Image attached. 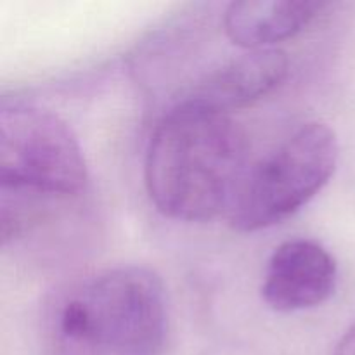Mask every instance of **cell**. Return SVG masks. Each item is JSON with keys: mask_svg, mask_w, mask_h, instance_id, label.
I'll return each instance as SVG.
<instances>
[{"mask_svg": "<svg viewBox=\"0 0 355 355\" xmlns=\"http://www.w3.org/2000/svg\"><path fill=\"white\" fill-rule=\"evenodd\" d=\"M250 165L245 130L231 113L179 101L153 130L144 182L159 214L207 222L229 214Z\"/></svg>", "mask_w": 355, "mask_h": 355, "instance_id": "obj_1", "label": "cell"}, {"mask_svg": "<svg viewBox=\"0 0 355 355\" xmlns=\"http://www.w3.org/2000/svg\"><path fill=\"white\" fill-rule=\"evenodd\" d=\"M42 322L51 355H163L165 286L146 267L97 270L59 288Z\"/></svg>", "mask_w": 355, "mask_h": 355, "instance_id": "obj_2", "label": "cell"}, {"mask_svg": "<svg viewBox=\"0 0 355 355\" xmlns=\"http://www.w3.org/2000/svg\"><path fill=\"white\" fill-rule=\"evenodd\" d=\"M87 163L69 125L52 111L16 104L0 114L2 211L30 225L40 205L80 196Z\"/></svg>", "mask_w": 355, "mask_h": 355, "instance_id": "obj_3", "label": "cell"}, {"mask_svg": "<svg viewBox=\"0 0 355 355\" xmlns=\"http://www.w3.org/2000/svg\"><path fill=\"white\" fill-rule=\"evenodd\" d=\"M338 158V139L328 125H302L250 165L227 214L231 227L262 231L297 214L329 182Z\"/></svg>", "mask_w": 355, "mask_h": 355, "instance_id": "obj_4", "label": "cell"}, {"mask_svg": "<svg viewBox=\"0 0 355 355\" xmlns=\"http://www.w3.org/2000/svg\"><path fill=\"white\" fill-rule=\"evenodd\" d=\"M338 281V266L318 241L305 238L281 243L263 272L262 298L276 312H298L324 304Z\"/></svg>", "mask_w": 355, "mask_h": 355, "instance_id": "obj_5", "label": "cell"}, {"mask_svg": "<svg viewBox=\"0 0 355 355\" xmlns=\"http://www.w3.org/2000/svg\"><path fill=\"white\" fill-rule=\"evenodd\" d=\"M288 71L290 59L281 49L245 51L210 69L180 101L231 113L277 89Z\"/></svg>", "mask_w": 355, "mask_h": 355, "instance_id": "obj_6", "label": "cell"}, {"mask_svg": "<svg viewBox=\"0 0 355 355\" xmlns=\"http://www.w3.org/2000/svg\"><path fill=\"white\" fill-rule=\"evenodd\" d=\"M328 3L318 0H243L232 2L224 14L229 40L245 51L274 49L300 33Z\"/></svg>", "mask_w": 355, "mask_h": 355, "instance_id": "obj_7", "label": "cell"}, {"mask_svg": "<svg viewBox=\"0 0 355 355\" xmlns=\"http://www.w3.org/2000/svg\"><path fill=\"white\" fill-rule=\"evenodd\" d=\"M333 355H355V322L343 333Z\"/></svg>", "mask_w": 355, "mask_h": 355, "instance_id": "obj_8", "label": "cell"}]
</instances>
